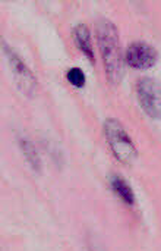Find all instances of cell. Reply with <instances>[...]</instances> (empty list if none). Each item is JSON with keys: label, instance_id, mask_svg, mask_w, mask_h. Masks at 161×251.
<instances>
[{"label": "cell", "instance_id": "cell-1", "mask_svg": "<svg viewBox=\"0 0 161 251\" xmlns=\"http://www.w3.org/2000/svg\"><path fill=\"white\" fill-rule=\"evenodd\" d=\"M97 41L110 84L117 85L123 76V57L117 28L107 19L97 24Z\"/></svg>", "mask_w": 161, "mask_h": 251}, {"label": "cell", "instance_id": "cell-2", "mask_svg": "<svg viewBox=\"0 0 161 251\" xmlns=\"http://www.w3.org/2000/svg\"><path fill=\"white\" fill-rule=\"evenodd\" d=\"M104 135L110 146V150L119 162L129 165L138 157V150L132 138L119 121L107 119L104 124Z\"/></svg>", "mask_w": 161, "mask_h": 251}, {"label": "cell", "instance_id": "cell-3", "mask_svg": "<svg viewBox=\"0 0 161 251\" xmlns=\"http://www.w3.org/2000/svg\"><path fill=\"white\" fill-rule=\"evenodd\" d=\"M137 94L144 112L154 119L161 118V85L151 78H144L137 85Z\"/></svg>", "mask_w": 161, "mask_h": 251}, {"label": "cell", "instance_id": "cell-4", "mask_svg": "<svg viewBox=\"0 0 161 251\" xmlns=\"http://www.w3.org/2000/svg\"><path fill=\"white\" fill-rule=\"evenodd\" d=\"M3 51L7 57V63L12 69V74L19 85V88L28 94V96H32L35 93V88H37V79L34 76V74L28 69V66L19 59V56L10 49L7 47L6 44H3Z\"/></svg>", "mask_w": 161, "mask_h": 251}, {"label": "cell", "instance_id": "cell-5", "mask_svg": "<svg viewBox=\"0 0 161 251\" xmlns=\"http://www.w3.org/2000/svg\"><path fill=\"white\" fill-rule=\"evenodd\" d=\"M157 51L153 46L144 43V41H137V43H132L129 47H128V51H126V63L131 66V68H135V69H148V68H153L157 62Z\"/></svg>", "mask_w": 161, "mask_h": 251}, {"label": "cell", "instance_id": "cell-6", "mask_svg": "<svg viewBox=\"0 0 161 251\" xmlns=\"http://www.w3.org/2000/svg\"><path fill=\"white\" fill-rule=\"evenodd\" d=\"M73 40L79 50L88 57V60L94 62V50H92V41H91V32L87 25L78 24L73 28Z\"/></svg>", "mask_w": 161, "mask_h": 251}, {"label": "cell", "instance_id": "cell-7", "mask_svg": "<svg viewBox=\"0 0 161 251\" xmlns=\"http://www.w3.org/2000/svg\"><path fill=\"white\" fill-rule=\"evenodd\" d=\"M110 188L126 206H134L135 204V193H134L132 187L128 184V181L123 179L122 176L113 175L110 178Z\"/></svg>", "mask_w": 161, "mask_h": 251}, {"label": "cell", "instance_id": "cell-8", "mask_svg": "<svg viewBox=\"0 0 161 251\" xmlns=\"http://www.w3.org/2000/svg\"><path fill=\"white\" fill-rule=\"evenodd\" d=\"M19 146H21L23 157L28 162V165L31 166V169L35 172H40L41 171V159H40V154H38L37 149L34 147V144L28 138H21Z\"/></svg>", "mask_w": 161, "mask_h": 251}, {"label": "cell", "instance_id": "cell-9", "mask_svg": "<svg viewBox=\"0 0 161 251\" xmlns=\"http://www.w3.org/2000/svg\"><path fill=\"white\" fill-rule=\"evenodd\" d=\"M68 81H69L73 87L81 88V87L85 85L87 78H85V74H84L79 68H70V69L68 71Z\"/></svg>", "mask_w": 161, "mask_h": 251}, {"label": "cell", "instance_id": "cell-10", "mask_svg": "<svg viewBox=\"0 0 161 251\" xmlns=\"http://www.w3.org/2000/svg\"><path fill=\"white\" fill-rule=\"evenodd\" d=\"M88 251H103L98 246H95V244H90V249Z\"/></svg>", "mask_w": 161, "mask_h": 251}]
</instances>
